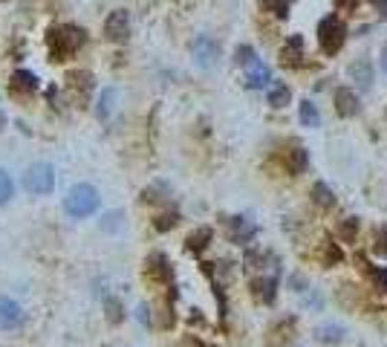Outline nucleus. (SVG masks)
<instances>
[{"instance_id": "0eeeda50", "label": "nucleus", "mask_w": 387, "mask_h": 347, "mask_svg": "<svg viewBox=\"0 0 387 347\" xmlns=\"http://www.w3.org/2000/svg\"><path fill=\"white\" fill-rule=\"evenodd\" d=\"M93 87H95V78H93L90 69H70V73H67V90H70L81 104L90 102Z\"/></svg>"}, {"instance_id": "7c9ffc66", "label": "nucleus", "mask_w": 387, "mask_h": 347, "mask_svg": "<svg viewBox=\"0 0 387 347\" xmlns=\"http://www.w3.org/2000/svg\"><path fill=\"white\" fill-rule=\"evenodd\" d=\"M179 223V214L176 212H168V214H159L156 220H154V226H156V232H168V229H174Z\"/></svg>"}, {"instance_id": "423d86ee", "label": "nucleus", "mask_w": 387, "mask_h": 347, "mask_svg": "<svg viewBox=\"0 0 387 347\" xmlns=\"http://www.w3.org/2000/svg\"><path fill=\"white\" fill-rule=\"evenodd\" d=\"M191 55H194V61H197V67L211 69L220 61V44L211 35H197L191 44Z\"/></svg>"}, {"instance_id": "f257e3e1", "label": "nucleus", "mask_w": 387, "mask_h": 347, "mask_svg": "<svg viewBox=\"0 0 387 347\" xmlns=\"http://www.w3.org/2000/svg\"><path fill=\"white\" fill-rule=\"evenodd\" d=\"M87 44V32L75 23H61L47 30V49L52 61H67Z\"/></svg>"}, {"instance_id": "6e6552de", "label": "nucleus", "mask_w": 387, "mask_h": 347, "mask_svg": "<svg viewBox=\"0 0 387 347\" xmlns=\"http://www.w3.org/2000/svg\"><path fill=\"white\" fill-rule=\"evenodd\" d=\"M295 327H298V318L289 315V318H281V322H274L266 333V344L269 347H286L295 336Z\"/></svg>"}, {"instance_id": "412c9836", "label": "nucleus", "mask_w": 387, "mask_h": 347, "mask_svg": "<svg viewBox=\"0 0 387 347\" xmlns=\"http://www.w3.org/2000/svg\"><path fill=\"white\" fill-rule=\"evenodd\" d=\"M298 116H301V124H307V128H318V124H321V113H318V107L309 99L301 102Z\"/></svg>"}, {"instance_id": "20e7f679", "label": "nucleus", "mask_w": 387, "mask_h": 347, "mask_svg": "<svg viewBox=\"0 0 387 347\" xmlns=\"http://www.w3.org/2000/svg\"><path fill=\"white\" fill-rule=\"evenodd\" d=\"M23 188L35 194V197H44V194H49L55 188V171H52V165L47 162H35L30 171L23 174Z\"/></svg>"}, {"instance_id": "39448f33", "label": "nucleus", "mask_w": 387, "mask_h": 347, "mask_svg": "<svg viewBox=\"0 0 387 347\" xmlns=\"http://www.w3.org/2000/svg\"><path fill=\"white\" fill-rule=\"evenodd\" d=\"M104 38L113 44H124L130 38V12L128 9H113L104 21Z\"/></svg>"}, {"instance_id": "1a4fd4ad", "label": "nucleus", "mask_w": 387, "mask_h": 347, "mask_svg": "<svg viewBox=\"0 0 387 347\" xmlns=\"http://www.w3.org/2000/svg\"><path fill=\"white\" fill-rule=\"evenodd\" d=\"M9 93L15 96V99H32L38 93V76L30 73V69H18L9 81Z\"/></svg>"}, {"instance_id": "bb28decb", "label": "nucleus", "mask_w": 387, "mask_h": 347, "mask_svg": "<svg viewBox=\"0 0 387 347\" xmlns=\"http://www.w3.org/2000/svg\"><path fill=\"white\" fill-rule=\"evenodd\" d=\"M338 234H341L344 243H353L355 234H358V217H344L338 223Z\"/></svg>"}, {"instance_id": "f3484780", "label": "nucleus", "mask_w": 387, "mask_h": 347, "mask_svg": "<svg viewBox=\"0 0 387 347\" xmlns=\"http://www.w3.org/2000/svg\"><path fill=\"white\" fill-rule=\"evenodd\" d=\"M350 76H353V81L362 90H370V85H373V64L367 61V58H362V61H355L353 67H350Z\"/></svg>"}, {"instance_id": "72a5a7b5", "label": "nucleus", "mask_w": 387, "mask_h": 347, "mask_svg": "<svg viewBox=\"0 0 387 347\" xmlns=\"http://www.w3.org/2000/svg\"><path fill=\"white\" fill-rule=\"evenodd\" d=\"M376 252L379 255H387V223H382L376 229Z\"/></svg>"}, {"instance_id": "473e14b6", "label": "nucleus", "mask_w": 387, "mask_h": 347, "mask_svg": "<svg viewBox=\"0 0 387 347\" xmlns=\"http://www.w3.org/2000/svg\"><path fill=\"white\" fill-rule=\"evenodd\" d=\"M367 275L373 278V284H376L379 289H387V269H376V267H364Z\"/></svg>"}, {"instance_id": "393cba45", "label": "nucleus", "mask_w": 387, "mask_h": 347, "mask_svg": "<svg viewBox=\"0 0 387 347\" xmlns=\"http://www.w3.org/2000/svg\"><path fill=\"white\" fill-rule=\"evenodd\" d=\"M260 3V9L263 12H269V15H274V18H289V3L286 0H257Z\"/></svg>"}, {"instance_id": "e433bc0d", "label": "nucleus", "mask_w": 387, "mask_h": 347, "mask_svg": "<svg viewBox=\"0 0 387 347\" xmlns=\"http://www.w3.org/2000/svg\"><path fill=\"white\" fill-rule=\"evenodd\" d=\"M379 67H382V73H387V44L382 47V58H379Z\"/></svg>"}, {"instance_id": "9b49d317", "label": "nucleus", "mask_w": 387, "mask_h": 347, "mask_svg": "<svg viewBox=\"0 0 387 347\" xmlns=\"http://www.w3.org/2000/svg\"><path fill=\"white\" fill-rule=\"evenodd\" d=\"M283 162H286V168H289V174L292 177H301L303 171L309 168V150L303 148V145H292L286 150V157H283Z\"/></svg>"}, {"instance_id": "f704fd0d", "label": "nucleus", "mask_w": 387, "mask_h": 347, "mask_svg": "<svg viewBox=\"0 0 387 347\" xmlns=\"http://www.w3.org/2000/svg\"><path fill=\"white\" fill-rule=\"evenodd\" d=\"M336 3H338V9H341V12H355L362 0H336Z\"/></svg>"}, {"instance_id": "6ab92c4d", "label": "nucleus", "mask_w": 387, "mask_h": 347, "mask_svg": "<svg viewBox=\"0 0 387 347\" xmlns=\"http://www.w3.org/2000/svg\"><path fill=\"white\" fill-rule=\"evenodd\" d=\"M269 81H272L269 67H263L260 61L255 67H248V76H246V85L248 87H269Z\"/></svg>"}, {"instance_id": "a878e982", "label": "nucleus", "mask_w": 387, "mask_h": 347, "mask_svg": "<svg viewBox=\"0 0 387 347\" xmlns=\"http://www.w3.org/2000/svg\"><path fill=\"white\" fill-rule=\"evenodd\" d=\"M234 61H237V67H255V64H257V52H255V47L240 44L237 49H234Z\"/></svg>"}, {"instance_id": "cd10ccee", "label": "nucleus", "mask_w": 387, "mask_h": 347, "mask_svg": "<svg viewBox=\"0 0 387 347\" xmlns=\"http://www.w3.org/2000/svg\"><path fill=\"white\" fill-rule=\"evenodd\" d=\"M341 249H338V243H333V240H324V246H321V260H324V267H333V263H341Z\"/></svg>"}, {"instance_id": "2f4dec72", "label": "nucleus", "mask_w": 387, "mask_h": 347, "mask_svg": "<svg viewBox=\"0 0 387 347\" xmlns=\"http://www.w3.org/2000/svg\"><path fill=\"white\" fill-rule=\"evenodd\" d=\"M102 229H104V232H116V229H121V212H110V214H104Z\"/></svg>"}, {"instance_id": "4468645a", "label": "nucleus", "mask_w": 387, "mask_h": 347, "mask_svg": "<svg viewBox=\"0 0 387 347\" xmlns=\"http://www.w3.org/2000/svg\"><path fill=\"white\" fill-rule=\"evenodd\" d=\"M303 38L301 35H292V38H286V44L281 47V61L286 67H301L303 61Z\"/></svg>"}, {"instance_id": "c85d7f7f", "label": "nucleus", "mask_w": 387, "mask_h": 347, "mask_svg": "<svg viewBox=\"0 0 387 347\" xmlns=\"http://www.w3.org/2000/svg\"><path fill=\"white\" fill-rule=\"evenodd\" d=\"M12 194H15V183H12L9 171L0 168V205L9 203V200H12Z\"/></svg>"}, {"instance_id": "5701e85b", "label": "nucleus", "mask_w": 387, "mask_h": 347, "mask_svg": "<svg viewBox=\"0 0 387 347\" xmlns=\"http://www.w3.org/2000/svg\"><path fill=\"white\" fill-rule=\"evenodd\" d=\"M211 238H214V234H211V229H197V232H191V234H188L185 246L191 249V252H202V249L211 243Z\"/></svg>"}, {"instance_id": "7ed1b4c3", "label": "nucleus", "mask_w": 387, "mask_h": 347, "mask_svg": "<svg viewBox=\"0 0 387 347\" xmlns=\"http://www.w3.org/2000/svg\"><path fill=\"white\" fill-rule=\"evenodd\" d=\"M344 41H347V26H344L336 15H327L321 23H318V47H321L324 55L341 52Z\"/></svg>"}, {"instance_id": "4be33fe9", "label": "nucleus", "mask_w": 387, "mask_h": 347, "mask_svg": "<svg viewBox=\"0 0 387 347\" xmlns=\"http://www.w3.org/2000/svg\"><path fill=\"white\" fill-rule=\"evenodd\" d=\"M312 200L321 208H333L336 205V194H333V188H329L327 183H315L312 186Z\"/></svg>"}, {"instance_id": "b1692460", "label": "nucleus", "mask_w": 387, "mask_h": 347, "mask_svg": "<svg viewBox=\"0 0 387 347\" xmlns=\"http://www.w3.org/2000/svg\"><path fill=\"white\" fill-rule=\"evenodd\" d=\"M315 336H318V342H324V344H338L344 339V330L338 324H324V327L315 330Z\"/></svg>"}, {"instance_id": "ddd939ff", "label": "nucleus", "mask_w": 387, "mask_h": 347, "mask_svg": "<svg viewBox=\"0 0 387 347\" xmlns=\"http://www.w3.org/2000/svg\"><path fill=\"white\" fill-rule=\"evenodd\" d=\"M21 322H23V310L12 298H0V327L15 330V327H21Z\"/></svg>"}, {"instance_id": "f8f14e48", "label": "nucleus", "mask_w": 387, "mask_h": 347, "mask_svg": "<svg viewBox=\"0 0 387 347\" xmlns=\"http://www.w3.org/2000/svg\"><path fill=\"white\" fill-rule=\"evenodd\" d=\"M333 102H336V113L344 116V119H350V116L358 113V96H355V90H350V87H338Z\"/></svg>"}, {"instance_id": "dca6fc26", "label": "nucleus", "mask_w": 387, "mask_h": 347, "mask_svg": "<svg viewBox=\"0 0 387 347\" xmlns=\"http://www.w3.org/2000/svg\"><path fill=\"white\" fill-rule=\"evenodd\" d=\"M289 99H292V90H289V87L283 85V81H274V85L266 87V102H269V107L281 110V107L289 104Z\"/></svg>"}, {"instance_id": "aec40b11", "label": "nucleus", "mask_w": 387, "mask_h": 347, "mask_svg": "<svg viewBox=\"0 0 387 347\" xmlns=\"http://www.w3.org/2000/svg\"><path fill=\"white\" fill-rule=\"evenodd\" d=\"M113 102H116V90L113 87L102 90V99H99V104H95V116H99L102 122H107L110 113H113Z\"/></svg>"}, {"instance_id": "a211bd4d", "label": "nucleus", "mask_w": 387, "mask_h": 347, "mask_svg": "<svg viewBox=\"0 0 387 347\" xmlns=\"http://www.w3.org/2000/svg\"><path fill=\"white\" fill-rule=\"evenodd\" d=\"M231 240L234 243H248V240H252L255 238V223H248V217H234L231 220Z\"/></svg>"}, {"instance_id": "c756f323", "label": "nucleus", "mask_w": 387, "mask_h": 347, "mask_svg": "<svg viewBox=\"0 0 387 347\" xmlns=\"http://www.w3.org/2000/svg\"><path fill=\"white\" fill-rule=\"evenodd\" d=\"M104 307H107V322L110 324H119L121 318H124V310H121V301L119 298H107Z\"/></svg>"}, {"instance_id": "9d476101", "label": "nucleus", "mask_w": 387, "mask_h": 347, "mask_svg": "<svg viewBox=\"0 0 387 347\" xmlns=\"http://www.w3.org/2000/svg\"><path fill=\"white\" fill-rule=\"evenodd\" d=\"M145 275L150 278V281H159V284H171V278H174L171 260L165 258L162 252H154V255H148V260H145Z\"/></svg>"}, {"instance_id": "2eb2a0df", "label": "nucleus", "mask_w": 387, "mask_h": 347, "mask_svg": "<svg viewBox=\"0 0 387 347\" xmlns=\"http://www.w3.org/2000/svg\"><path fill=\"white\" fill-rule=\"evenodd\" d=\"M252 295L263 304H272L274 295H278V281L274 278H257V281H252Z\"/></svg>"}, {"instance_id": "f03ea898", "label": "nucleus", "mask_w": 387, "mask_h": 347, "mask_svg": "<svg viewBox=\"0 0 387 347\" xmlns=\"http://www.w3.org/2000/svg\"><path fill=\"white\" fill-rule=\"evenodd\" d=\"M64 208L70 217H90L95 208H99V191L87 183H78V186L70 188V194H67Z\"/></svg>"}, {"instance_id": "c9c22d12", "label": "nucleus", "mask_w": 387, "mask_h": 347, "mask_svg": "<svg viewBox=\"0 0 387 347\" xmlns=\"http://www.w3.org/2000/svg\"><path fill=\"white\" fill-rule=\"evenodd\" d=\"M370 3L376 6V12H379L382 18H387V0H370Z\"/></svg>"}]
</instances>
